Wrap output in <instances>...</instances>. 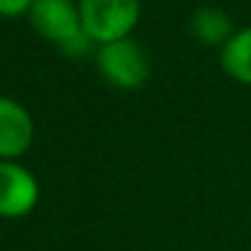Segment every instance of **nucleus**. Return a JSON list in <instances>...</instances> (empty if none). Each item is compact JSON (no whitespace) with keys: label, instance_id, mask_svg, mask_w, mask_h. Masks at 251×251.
I'll return each mask as SVG.
<instances>
[{"label":"nucleus","instance_id":"8","mask_svg":"<svg viewBox=\"0 0 251 251\" xmlns=\"http://www.w3.org/2000/svg\"><path fill=\"white\" fill-rule=\"evenodd\" d=\"M35 0H0V18H20L27 15Z\"/></svg>","mask_w":251,"mask_h":251},{"label":"nucleus","instance_id":"7","mask_svg":"<svg viewBox=\"0 0 251 251\" xmlns=\"http://www.w3.org/2000/svg\"><path fill=\"white\" fill-rule=\"evenodd\" d=\"M219 64L229 79L251 86V25L236 30L219 50Z\"/></svg>","mask_w":251,"mask_h":251},{"label":"nucleus","instance_id":"4","mask_svg":"<svg viewBox=\"0 0 251 251\" xmlns=\"http://www.w3.org/2000/svg\"><path fill=\"white\" fill-rule=\"evenodd\" d=\"M40 202V182L20 160H0V219H23Z\"/></svg>","mask_w":251,"mask_h":251},{"label":"nucleus","instance_id":"3","mask_svg":"<svg viewBox=\"0 0 251 251\" xmlns=\"http://www.w3.org/2000/svg\"><path fill=\"white\" fill-rule=\"evenodd\" d=\"M76 5L84 32L96 47L131 37L141 20V0H76Z\"/></svg>","mask_w":251,"mask_h":251},{"label":"nucleus","instance_id":"1","mask_svg":"<svg viewBox=\"0 0 251 251\" xmlns=\"http://www.w3.org/2000/svg\"><path fill=\"white\" fill-rule=\"evenodd\" d=\"M32 30L67 57H84L96 52V45L84 32L79 5L74 0H35L27 13Z\"/></svg>","mask_w":251,"mask_h":251},{"label":"nucleus","instance_id":"5","mask_svg":"<svg viewBox=\"0 0 251 251\" xmlns=\"http://www.w3.org/2000/svg\"><path fill=\"white\" fill-rule=\"evenodd\" d=\"M35 143V121L27 106L0 96V160H20Z\"/></svg>","mask_w":251,"mask_h":251},{"label":"nucleus","instance_id":"6","mask_svg":"<svg viewBox=\"0 0 251 251\" xmlns=\"http://www.w3.org/2000/svg\"><path fill=\"white\" fill-rule=\"evenodd\" d=\"M190 32L200 45L222 50L236 30H234V23L226 15V10L214 8V5H202L190 18Z\"/></svg>","mask_w":251,"mask_h":251},{"label":"nucleus","instance_id":"2","mask_svg":"<svg viewBox=\"0 0 251 251\" xmlns=\"http://www.w3.org/2000/svg\"><path fill=\"white\" fill-rule=\"evenodd\" d=\"M96 69L101 79L121 91H136L151 76V57L133 37L106 42L96 47Z\"/></svg>","mask_w":251,"mask_h":251}]
</instances>
